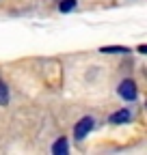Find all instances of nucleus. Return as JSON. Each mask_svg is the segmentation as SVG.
Wrapping results in <instances>:
<instances>
[{"label":"nucleus","instance_id":"nucleus-6","mask_svg":"<svg viewBox=\"0 0 147 155\" xmlns=\"http://www.w3.org/2000/svg\"><path fill=\"white\" fill-rule=\"evenodd\" d=\"M76 5H78V0H61V2H59V11L61 13H69V11L76 9Z\"/></svg>","mask_w":147,"mask_h":155},{"label":"nucleus","instance_id":"nucleus-4","mask_svg":"<svg viewBox=\"0 0 147 155\" xmlns=\"http://www.w3.org/2000/svg\"><path fill=\"white\" fill-rule=\"evenodd\" d=\"M67 151H69V147H67V140H65L63 136H61V138H59L56 142L52 144V153H54V155H65Z\"/></svg>","mask_w":147,"mask_h":155},{"label":"nucleus","instance_id":"nucleus-5","mask_svg":"<svg viewBox=\"0 0 147 155\" xmlns=\"http://www.w3.org/2000/svg\"><path fill=\"white\" fill-rule=\"evenodd\" d=\"M102 54H128L130 52V48H123V45H104L100 48Z\"/></svg>","mask_w":147,"mask_h":155},{"label":"nucleus","instance_id":"nucleus-1","mask_svg":"<svg viewBox=\"0 0 147 155\" xmlns=\"http://www.w3.org/2000/svg\"><path fill=\"white\" fill-rule=\"evenodd\" d=\"M93 125H95V121L91 119V116H84V119H80V121H78V125L74 127V138H76V140L87 138V134L93 129Z\"/></svg>","mask_w":147,"mask_h":155},{"label":"nucleus","instance_id":"nucleus-7","mask_svg":"<svg viewBox=\"0 0 147 155\" xmlns=\"http://www.w3.org/2000/svg\"><path fill=\"white\" fill-rule=\"evenodd\" d=\"M9 104V86L0 80V106H7Z\"/></svg>","mask_w":147,"mask_h":155},{"label":"nucleus","instance_id":"nucleus-3","mask_svg":"<svg viewBox=\"0 0 147 155\" xmlns=\"http://www.w3.org/2000/svg\"><path fill=\"white\" fill-rule=\"evenodd\" d=\"M130 119H132V112L128 110V108H123V110H117V112H113L108 121H110V123H115V125H121V123H128Z\"/></svg>","mask_w":147,"mask_h":155},{"label":"nucleus","instance_id":"nucleus-2","mask_svg":"<svg viewBox=\"0 0 147 155\" xmlns=\"http://www.w3.org/2000/svg\"><path fill=\"white\" fill-rule=\"evenodd\" d=\"M117 93H119L121 99H125V101H134V99H136V84H134V80H123V82L119 84Z\"/></svg>","mask_w":147,"mask_h":155}]
</instances>
